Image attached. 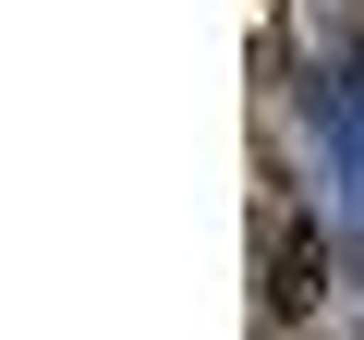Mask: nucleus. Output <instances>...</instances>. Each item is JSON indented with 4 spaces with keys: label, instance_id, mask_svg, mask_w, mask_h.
<instances>
[{
    "label": "nucleus",
    "instance_id": "1",
    "mask_svg": "<svg viewBox=\"0 0 364 340\" xmlns=\"http://www.w3.org/2000/svg\"><path fill=\"white\" fill-rule=\"evenodd\" d=\"M255 231H267V280H255V304H267L279 328H304L316 292H328V243H316V219L279 195V170H267V195H255Z\"/></svg>",
    "mask_w": 364,
    "mask_h": 340
}]
</instances>
